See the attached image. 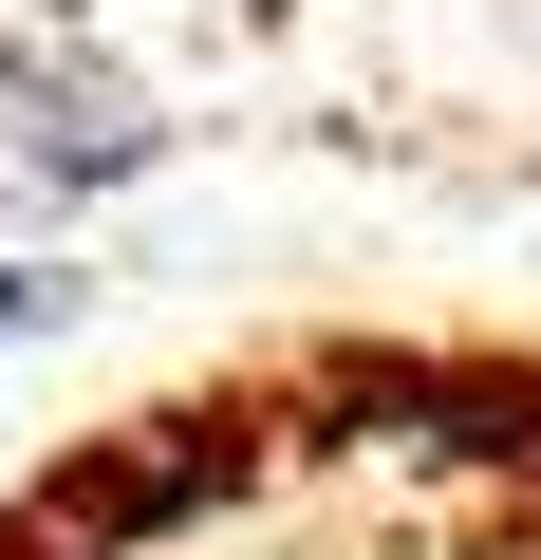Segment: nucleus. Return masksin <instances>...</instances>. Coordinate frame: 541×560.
<instances>
[{
  "label": "nucleus",
  "mask_w": 541,
  "mask_h": 560,
  "mask_svg": "<svg viewBox=\"0 0 541 560\" xmlns=\"http://www.w3.org/2000/svg\"><path fill=\"white\" fill-rule=\"evenodd\" d=\"M20 318H57V280H38V261H0V337H20Z\"/></svg>",
  "instance_id": "nucleus-1"
}]
</instances>
